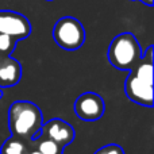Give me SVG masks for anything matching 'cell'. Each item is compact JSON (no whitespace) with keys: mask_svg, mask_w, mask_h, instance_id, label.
Masks as SVG:
<instances>
[{"mask_svg":"<svg viewBox=\"0 0 154 154\" xmlns=\"http://www.w3.org/2000/svg\"><path fill=\"white\" fill-rule=\"evenodd\" d=\"M43 115L39 107L29 100H16L8 108V127L14 137L26 142L41 137Z\"/></svg>","mask_w":154,"mask_h":154,"instance_id":"6da1fadb","label":"cell"},{"mask_svg":"<svg viewBox=\"0 0 154 154\" xmlns=\"http://www.w3.org/2000/svg\"><path fill=\"white\" fill-rule=\"evenodd\" d=\"M125 82V92L131 101L143 107H153V45L143 53V57L128 70Z\"/></svg>","mask_w":154,"mask_h":154,"instance_id":"7a4b0ae2","label":"cell"},{"mask_svg":"<svg viewBox=\"0 0 154 154\" xmlns=\"http://www.w3.org/2000/svg\"><path fill=\"white\" fill-rule=\"evenodd\" d=\"M108 62L118 70H130L142 58V49L135 35L122 32L111 41L107 51Z\"/></svg>","mask_w":154,"mask_h":154,"instance_id":"3957f363","label":"cell"},{"mask_svg":"<svg viewBox=\"0 0 154 154\" xmlns=\"http://www.w3.org/2000/svg\"><path fill=\"white\" fill-rule=\"evenodd\" d=\"M53 39L61 49L73 51L85 42V30L81 22L72 16H64L53 27Z\"/></svg>","mask_w":154,"mask_h":154,"instance_id":"277c9868","label":"cell"},{"mask_svg":"<svg viewBox=\"0 0 154 154\" xmlns=\"http://www.w3.org/2000/svg\"><path fill=\"white\" fill-rule=\"evenodd\" d=\"M106 111V103L100 95L95 92H84L75 101V114L85 122L100 119Z\"/></svg>","mask_w":154,"mask_h":154,"instance_id":"5b68a950","label":"cell"},{"mask_svg":"<svg viewBox=\"0 0 154 154\" xmlns=\"http://www.w3.org/2000/svg\"><path fill=\"white\" fill-rule=\"evenodd\" d=\"M0 32L11 35L16 41L26 39L31 32V24L29 19L22 14L14 11H2L0 12Z\"/></svg>","mask_w":154,"mask_h":154,"instance_id":"8992f818","label":"cell"},{"mask_svg":"<svg viewBox=\"0 0 154 154\" xmlns=\"http://www.w3.org/2000/svg\"><path fill=\"white\" fill-rule=\"evenodd\" d=\"M75 135L76 131L72 127V125H69L68 122H65L64 119H60V118L50 119L49 122L43 123L41 127V137L51 139V141L62 145L64 147L72 143Z\"/></svg>","mask_w":154,"mask_h":154,"instance_id":"52a82bcc","label":"cell"},{"mask_svg":"<svg viewBox=\"0 0 154 154\" xmlns=\"http://www.w3.org/2000/svg\"><path fill=\"white\" fill-rule=\"evenodd\" d=\"M22 79V65L11 54H0V88H10L16 85Z\"/></svg>","mask_w":154,"mask_h":154,"instance_id":"ba28073f","label":"cell"},{"mask_svg":"<svg viewBox=\"0 0 154 154\" xmlns=\"http://www.w3.org/2000/svg\"><path fill=\"white\" fill-rule=\"evenodd\" d=\"M32 141L26 142L23 139H19L16 137L11 135L8 139H5L4 143L0 147V154H23L27 150H30V145Z\"/></svg>","mask_w":154,"mask_h":154,"instance_id":"9c48e42d","label":"cell"},{"mask_svg":"<svg viewBox=\"0 0 154 154\" xmlns=\"http://www.w3.org/2000/svg\"><path fill=\"white\" fill-rule=\"evenodd\" d=\"M37 150L41 154H64V149L65 147L62 145L57 143V142L51 141L49 138L45 137H39L34 141Z\"/></svg>","mask_w":154,"mask_h":154,"instance_id":"30bf717a","label":"cell"},{"mask_svg":"<svg viewBox=\"0 0 154 154\" xmlns=\"http://www.w3.org/2000/svg\"><path fill=\"white\" fill-rule=\"evenodd\" d=\"M16 43H18V41L15 38H12L11 35L2 34L0 32V54H4V56L11 54L15 50Z\"/></svg>","mask_w":154,"mask_h":154,"instance_id":"8fae6325","label":"cell"},{"mask_svg":"<svg viewBox=\"0 0 154 154\" xmlns=\"http://www.w3.org/2000/svg\"><path fill=\"white\" fill-rule=\"evenodd\" d=\"M93 154H125V150L116 143H108L97 149Z\"/></svg>","mask_w":154,"mask_h":154,"instance_id":"7c38bea8","label":"cell"},{"mask_svg":"<svg viewBox=\"0 0 154 154\" xmlns=\"http://www.w3.org/2000/svg\"><path fill=\"white\" fill-rule=\"evenodd\" d=\"M23 154H41V153L38 152L37 149H34V150H31V149H30V150H27V152H26V153H23Z\"/></svg>","mask_w":154,"mask_h":154,"instance_id":"4fadbf2b","label":"cell"},{"mask_svg":"<svg viewBox=\"0 0 154 154\" xmlns=\"http://www.w3.org/2000/svg\"><path fill=\"white\" fill-rule=\"evenodd\" d=\"M142 3H145L146 5H153V0H141Z\"/></svg>","mask_w":154,"mask_h":154,"instance_id":"5bb4252c","label":"cell"},{"mask_svg":"<svg viewBox=\"0 0 154 154\" xmlns=\"http://www.w3.org/2000/svg\"><path fill=\"white\" fill-rule=\"evenodd\" d=\"M3 97V92H2V88H0V99Z\"/></svg>","mask_w":154,"mask_h":154,"instance_id":"9a60e30c","label":"cell"},{"mask_svg":"<svg viewBox=\"0 0 154 154\" xmlns=\"http://www.w3.org/2000/svg\"><path fill=\"white\" fill-rule=\"evenodd\" d=\"M48 2H51V0H48Z\"/></svg>","mask_w":154,"mask_h":154,"instance_id":"2e32d148","label":"cell"}]
</instances>
